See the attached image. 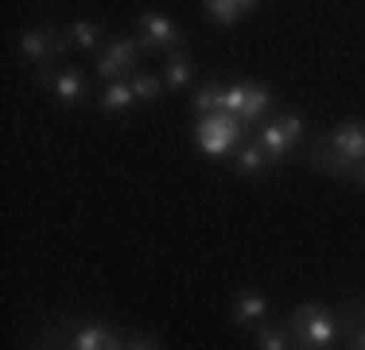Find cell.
<instances>
[{
  "label": "cell",
  "mask_w": 365,
  "mask_h": 350,
  "mask_svg": "<svg viewBox=\"0 0 365 350\" xmlns=\"http://www.w3.org/2000/svg\"><path fill=\"white\" fill-rule=\"evenodd\" d=\"M66 346H71V350H125V339H120L113 327H98V323H90V327H71Z\"/></svg>",
  "instance_id": "9c48e42d"
},
{
  "label": "cell",
  "mask_w": 365,
  "mask_h": 350,
  "mask_svg": "<svg viewBox=\"0 0 365 350\" xmlns=\"http://www.w3.org/2000/svg\"><path fill=\"white\" fill-rule=\"evenodd\" d=\"M276 125L284 129V136H288L292 144H295V140H299L303 133H307V121H303V117H295V113H280V117H276Z\"/></svg>",
  "instance_id": "7402d4cb"
},
{
  "label": "cell",
  "mask_w": 365,
  "mask_h": 350,
  "mask_svg": "<svg viewBox=\"0 0 365 350\" xmlns=\"http://www.w3.org/2000/svg\"><path fill=\"white\" fill-rule=\"evenodd\" d=\"M268 315V300L260 292H241L237 304H233V323H241V327H253Z\"/></svg>",
  "instance_id": "5bb4252c"
},
{
  "label": "cell",
  "mask_w": 365,
  "mask_h": 350,
  "mask_svg": "<svg viewBox=\"0 0 365 350\" xmlns=\"http://www.w3.org/2000/svg\"><path fill=\"white\" fill-rule=\"evenodd\" d=\"M125 82L133 86L136 101H160V94H163V78H155V74H144V70H136V74H128Z\"/></svg>",
  "instance_id": "d6986e66"
},
{
  "label": "cell",
  "mask_w": 365,
  "mask_h": 350,
  "mask_svg": "<svg viewBox=\"0 0 365 350\" xmlns=\"http://www.w3.org/2000/svg\"><path fill=\"white\" fill-rule=\"evenodd\" d=\"M284 327L295 350H330L338 339V311H330L327 304H299L284 319Z\"/></svg>",
  "instance_id": "6da1fadb"
},
{
  "label": "cell",
  "mask_w": 365,
  "mask_h": 350,
  "mask_svg": "<svg viewBox=\"0 0 365 350\" xmlns=\"http://www.w3.org/2000/svg\"><path fill=\"white\" fill-rule=\"evenodd\" d=\"M361 183H365V160H361Z\"/></svg>",
  "instance_id": "cb8c5ba5"
},
{
  "label": "cell",
  "mask_w": 365,
  "mask_h": 350,
  "mask_svg": "<svg viewBox=\"0 0 365 350\" xmlns=\"http://www.w3.org/2000/svg\"><path fill=\"white\" fill-rule=\"evenodd\" d=\"M257 140H260V148H264V156H268V160H284V156L292 152V140L284 136V129L276 125V121L260 125V129H257Z\"/></svg>",
  "instance_id": "9a60e30c"
},
{
  "label": "cell",
  "mask_w": 365,
  "mask_h": 350,
  "mask_svg": "<svg viewBox=\"0 0 365 350\" xmlns=\"http://www.w3.org/2000/svg\"><path fill=\"white\" fill-rule=\"evenodd\" d=\"M133 101H136V94H133L128 82H109L98 105H101V113H120V109H128Z\"/></svg>",
  "instance_id": "ac0fdd59"
},
{
  "label": "cell",
  "mask_w": 365,
  "mask_h": 350,
  "mask_svg": "<svg viewBox=\"0 0 365 350\" xmlns=\"http://www.w3.org/2000/svg\"><path fill=\"white\" fill-rule=\"evenodd\" d=\"M257 346L260 350H295L284 323H276V327L272 323H257Z\"/></svg>",
  "instance_id": "2e32d148"
},
{
  "label": "cell",
  "mask_w": 365,
  "mask_h": 350,
  "mask_svg": "<svg viewBox=\"0 0 365 350\" xmlns=\"http://www.w3.org/2000/svg\"><path fill=\"white\" fill-rule=\"evenodd\" d=\"M71 31L58 28V24H47V28H31L20 35V55L31 59L36 63V70H43L51 63V59H63L66 51H71Z\"/></svg>",
  "instance_id": "3957f363"
},
{
  "label": "cell",
  "mask_w": 365,
  "mask_h": 350,
  "mask_svg": "<svg viewBox=\"0 0 365 350\" xmlns=\"http://www.w3.org/2000/svg\"><path fill=\"white\" fill-rule=\"evenodd\" d=\"M264 164H268L264 148H260L257 133H249L245 140H241V148H237V164H233V168H237V175H260Z\"/></svg>",
  "instance_id": "4fadbf2b"
},
{
  "label": "cell",
  "mask_w": 365,
  "mask_h": 350,
  "mask_svg": "<svg viewBox=\"0 0 365 350\" xmlns=\"http://www.w3.org/2000/svg\"><path fill=\"white\" fill-rule=\"evenodd\" d=\"M311 164H315L319 171H327V175H338V179L361 183V164L338 152L334 140H330V133H327V136H315V144H311Z\"/></svg>",
  "instance_id": "8992f818"
},
{
  "label": "cell",
  "mask_w": 365,
  "mask_h": 350,
  "mask_svg": "<svg viewBox=\"0 0 365 350\" xmlns=\"http://www.w3.org/2000/svg\"><path fill=\"white\" fill-rule=\"evenodd\" d=\"M330 140H334V148L342 156H350L358 164L365 160V121H342V125H334Z\"/></svg>",
  "instance_id": "30bf717a"
},
{
  "label": "cell",
  "mask_w": 365,
  "mask_h": 350,
  "mask_svg": "<svg viewBox=\"0 0 365 350\" xmlns=\"http://www.w3.org/2000/svg\"><path fill=\"white\" fill-rule=\"evenodd\" d=\"M195 109H198V117H210V113H222V109H225V86H218V82L202 86V90L195 94Z\"/></svg>",
  "instance_id": "ffe728a7"
},
{
  "label": "cell",
  "mask_w": 365,
  "mask_h": 350,
  "mask_svg": "<svg viewBox=\"0 0 365 350\" xmlns=\"http://www.w3.org/2000/svg\"><path fill=\"white\" fill-rule=\"evenodd\" d=\"M338 335L346 339V350H365V304L338 311Z\"/></svg>",
  "instance_id": "8fae6325"
},
{
  "label": "cell",
  "mask_w": 365,
  "mask_h": 350,
  "mask_svg": "<svg viewBox=\"0 0 365 350\" xmlns=\"http://www.w3.org/2000/svg\"><path fill=\"white\" fill-rule=\"evenodd\" d=\"M182 43V31L175 28V24L168 20V16L160 12H144L140 16V35H136V47H148V51H179Z\"/></svg>",
  "instance_id": "52a82bcc"
},
{
  "label": "cell",
  "mask_w": 365,
  "mask_h": 350,
  "mask_svg": "<svg viewBox=\"0 0 365 350\" xmlns=\"http://www.w3.org/2000/svg\"><path fill=\"white\" fill-rule=\"evenodd\" d=\"M71 43L74 47H82V51H93L98 47V39H101V24H90V20H82V24H71Z\"/></svg>",
  "instance_id": "44dd1931"
},
{
  "label": "cell",
  "mask_w": 365,
  "mask_h": 350,
  "mask_svg": "<svg viewBox=\"0 0 365 350\" xmlns=\"http://www.w3.org/2000/svg\"><path fill=\"white\" fill-rule=\"evenodd\" d=\"M136 39H117L106 47V55L98 59V78L106 82H125L128 74H136Z\"/></svg>",
  "instance_id": "ba28073f"
},
{
  "label": "cell",
  "mask_w": 365,
  "mask_h": 350,
  "mask_svg": "<svg viewBox=\"0 0 365 350\" xmlns=\"http://www.w3.org/2000/svg\"><path fill=\"white\" fill-rule=\"evenodd\" d=\"M190 82V59L182 51H171L168 55V66H163V86L168 90H182Z\"/></svg>",
  "instance_id": "e0dca14e"
},
{
  "label": "cell",
  "mask_w": 365,
  "mask_h": 350,
  "mask_svg": "<svg viewBox=\"0 0 365 350\" xmlns=\"http://www.w3.org/2000/svg\"><path fill=\"white\" fill-rule=\"evenodd\" d=\"M206 16H210L214 24H237L245 20V16H253V0H206Z\"/></svg>",
  "instance_id": "7c38bea8"
},
{
  "label": "cell",
  "mask_w": 365,
  "mask_h": 350,
  "mask_svg": "<svg viewBox=\"0 0 365 350\" xmlns=\"http://www.w3.org/2000/svg\"><path fill=\"white\" fill-rule=\"evenodd\" d=\"M268 105H272V94L260 82H237V86L225 90V113L241 117L249 129H253V121H260L268 113Z\"/></svg>",
  "instance_id": "277c9868"
},
{
  "label": "cell",
  "mask_w": 365,
  "mask_h": 350,
  "mask_svg": "<svg viewBox=\"0 0 365 350\" xmlns=\"http://www.w3.org/2000/svg\"><path fill=\"white\" fill-rule=\"evenodd\" d=\"M253 129L245 125L241 117H233V113H210V117H198V129H195V144L202 148V152L210 156H222L230 152L233 144H241Z\"/></svg>",
  "instance_id": "7a4b0ae2"
},
{
  "label": "cell",
  "mask_w": 365,
  "mask_h": 350,
  "mask_svg": "<svg viewBox=\"0 0 365 350\" xmlns=\"http://www.w3.org/2000/svg\"><path fill=\"white\" fill-rule=\"evenodd\" d=\"M31 78H36L43 90L55 94L63 105H78L82 98H90V78L78 66H66V70H58V74H51V70L43 66V70H31Z\"/></svg>",
  "instance_id": "5b68a950"
},
{
  "label": "cell",
  "mask_w": 365,
  "mask_h": 350,
  "mask_svg": "<svg viewBox=\"0 0 365 350\" xmlns=\"http://www.w3.org/2000/svg\"><path fill=\"white\" fill-rule=\"evenodd\" d=\"M125 350H163L160 346V339H125Z\"/></svg>",
  "instance_id": "603a6c76"
}]
</instances>
